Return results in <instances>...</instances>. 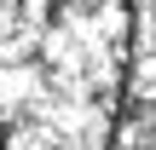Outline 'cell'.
<instances>
[{
    "label": "cell",
    "instance_id": "6da1fadb",
    "mask_svg": "<svg viewBox=\"0 0 156 150\" xmlns=\"http://www.w3.org/2000/svg\"><path fill=\"white\" fill-rule=\"evenodd\" d=\"M133 64V0H0V150H116Z\"/></svg>",
    "mask_w": 156,
    "mask_h": 150
}]
</instances>
